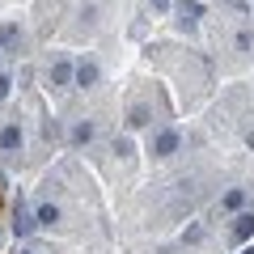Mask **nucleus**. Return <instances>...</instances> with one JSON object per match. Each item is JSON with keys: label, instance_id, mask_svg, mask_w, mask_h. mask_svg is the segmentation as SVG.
<instances>
[{"label": "nucleus", "instance_id": "1", "mask_svg": "<svg viewBox=\"0 0 254 254\" xmlns=\"http://www.w3.org/2000/svg\"><path fill=\"white\" fill-rule=\"evenodd\" d=\"M34 212H30L26 208V203H21V195H17V208H13V233H17V237H30V233H34Z\"/></svg>", "mask_w": 254, "mask_h": 254}, {"label": "nucleus", "instance_id": "2", "mask_svg": "<svg viewBox=\"0 0 254 254\" xmlns=\"http://www.w3.org/2000/svg\"><path fill=\"white\" fill-rule=\"evenodd\" d=\"M98 64H93V60H81V64H72V81L76 85H81V89H93V85H98Z\"/></svg>", "mask_w": 254, "mask_h": 254}, {"label": "nucleus", "instance_id": "3", "mask_svg": "<svg viewBox=\"0 0 254 254\" xmlns=\"http://www.w3.org/2000/svg\"><path fill=\"white\" fill-rule=\"evenodd\" d=\"M229 237H233V246L250 242V237H254V212H237V216H233V233H229Z\"/></svg>", "mask_w": 254, "mask_h": 254}, {"label": "nucleus", "instance_id": "4", "mask_svg": "<svg viewBox=\"0 0 254 254\" xmlns=\"http://www.w3.org/2000/svg\"><path fill=\"white\" fill-rule=\"evenodd\" d=\"M0 153H21V127L17 123H4L0 127Z\"/></svg>", "mask_w": 254, "mask_h": 254}, {"label": "nucleus", "instance_id": "5", "mask_svg": "<svg viewBox=\"0 0 254 254\" xmlns=\"http://www.w3.org/2000/svg\"><path fill=\"white\" fill-rule=\"evenodd\" d=\"M178 144H182L178 131H161V136L153 140V153H157V157H174V153H178Z\"/></svg>", "mask_w": 254, "mask_h": 254}, {"label": "nucleus", "instance_id": "6", "mask_svg": "<svg viewBox=\"0 0 254 254\" xmlns=\"http://www.w3.org/2000/svg\"><path fill=\"white\" fill-rule=\"evenodd\" d=\"M246 199H250V195H246V187H233V190H225V195H220V208H225V212H242Z\"/></svg>", "mask_w": 254, "mask_h": 254}, {"label": "nucleus", "instance_id": "7", "mask_svg": "<svg viewBox=\"0 0 254 254\" xmlns=\"http://www.w3.org/2000/svg\"><path fill=\"white\" fill-rule=\"evenodd\" d=\"M199 4H195V0H187V4H182V9H178V26L182 30H195V21H199Z\"/></svg>", "mask_w": 254, "mask_h": 254}, {"label": "nucleus", "instance_id": "8", "mask_svg": "<svg viewBox=\"0 0 254 254\" xmlns=\"http://www.w3.org/2000/svg\"><path fill=\"white\" fill-rule=\"evenodd\" d=\"M55 220H60V208H55V203H38V208H34V225L51 229Z\"/></svg>", "mask_w": 254, "mask_h": 254}, {"label": "nucleus", "instance_id": "9", "mask_svg": "<svg viewBox=\"0 0 254 254\" xmlns=\"http://www.w3.org/2000/svg\"><path fill=\"white\" fill-rule=\"evenodd\" d=\"M0 47L17 51V47H21V30H17V26H0Z\"/></svg>", "mask_w": 254, "mask_h": 254}, {"label": "nucleus", "instance_id": "10", "mask_svg": "<svg viewBox=\"0 0 254 254\" xmlns=\"http://www.w3.org/2000/svg\"><path fill=\"white\" fill-rule=\"evenodd\" d=\"M51 81H55V85H72V64L60 60V64L51 68Z\"/></svg>", "mask_w": 254, "mask_h": 254}, {"label": "nucleus", "instance_id": "11", "mask_svg": "<svg viewBox=\"0 0 254 254\" xmlns=\"http://www.w3.org/2000/svg\"><path fill=\"white\" fill-rule=\"evenodd\" d=\"M93 131H98V127H93L89 119H85V123H76V127H72V144H89Z\"/></svg>", "mask_w": 254, "mask_h": 254}, {"label": "nucleus", "instance_id": "12", "mask_svg": "<svg viewBox=\"0 0 254 254\" xmlns=\"http://www.w3.org/2000/svg\"><path fill=\"white\" fill-rule=\"evenodd\" d=\"M237 51H254V34L250 30H237Z\"/></svg>", "mask_w": 254, "mask_h": 254}, {"label": "nucleus", "instance_id": "13", "mask_svg": "<svg viewBox=\"0 0 254 254\" xmlns=\"http://www.w3.org/2000/svg\"><path fill=\"white\" fill-rule=\"evenodd\" d=\"M9 89H13V81H9V72H0V102L9 98Z\"/></svg>", "mask_w": 254, "mask_h": 254}, {"label": "nucleus", "instance_id": "14", "mask_svg": "<svg viewBox=\"0 0 254 254\" xmlns=\"http://www.w3.org/2000/svg\"><path fill=\"white\" fill-rule=\"evenodd\" d=\"M225 4H229V9H237V13H246V9H250L246 0H225Z\"/></svg>", "mask_w": 254, "mask_h": 254}, {"label": "nucleus", "instance_id": "15", "mask_svg": "<svg viewBox=\"0 0 254 254\" xmlns=\"http://www.w3.org/2000/svg\"><path fill=\"white\" fill-rule=\"evenodd\" d=\"M153 9H161V13H165V9H170V0H153Z\"/></svg>", "mask_w": 254, "mask_h": 254}, {"label": "nucleus", "instance_id": "16", "mask_svg": "<svg viewBox=\"0 0 254 254\" xmlns=\"http://www.w3.org/2000/svg\"><path fill=\"white\" fill-rule=\"evenodd\" d=\"M246 140H250V148H254V131H250V136H246Z\"/></svg>", "mask_w": 254, "mask_h": 254}, {"label": "nucleus", "instance_id": "17", "mask_svg": "<svg viewBox=\"0 0 254 254\" xmlns=\"http://www.w3.org/2000/svg\"><path fill=\"white\" fill-rule=\"evenodd\" d=\"M242 254H254V246H250V250H242Z\"/></svg>", "mask_w": 254, "mask_h": 254}, {"label": "nucleus", "instance_id": "18", "mask_svg": "<svg viewBox=\"0 0 254 254\" xmlns=\"http://www.w3.org/2000/svg\"><path fill=\"white\" fill-rule=\"evenodd\" d=\"M21 254H30V250H21Z\"/></svg>", "mask_w": 254, "mask_h": 254}]
</instances>
